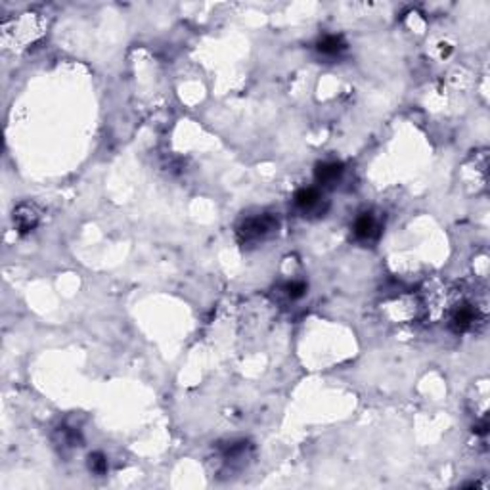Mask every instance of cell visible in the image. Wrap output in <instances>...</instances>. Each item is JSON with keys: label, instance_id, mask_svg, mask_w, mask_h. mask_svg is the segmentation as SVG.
<instances>
[{"label": "cell", "instance_id": "obj_1", "mask_svg": "<svg viewBox=\"0 0 490 490\" xmlns=\"http://www.w3.org/2000/svg\"><path fill=\"white\" fill-rule=\"evenodd\" d=\"M444 318L452 331L465 333L484 326L486 322V301L483 297H470L462 289L448 291L444 302Z\"/></svg>", "mask_w": 490, "mask_h": 490}, {"label": "cell", "instance_id": "obj_2", "mask_svg": "<svg viewBox=\"0 0 490 490\" xmlns=\"http://www.w3.org/2000/svg\"><path fill=\"white\" fill-rule=\"evenodd\" d=\"M48 20L39 12H21L8 16L0 25V37L6 50L21 52L47 33Z\"/></svg>", "mask_w": 490, "mask_h": 490}, {"label": "cell", "instance_id": "obj_3", "mask_svg": "<svg viewBox=\"0 0 490 490\" xmlns=\"http://www.w3.org/2000/svg\"><path fill=\"white\" fill-rule=\"evenodd\" d=\"M278 230V219L274 215H259L253 219H247L242 226L238 228V238L240 242L245 243H259L267 240Z\"/></svg>", "mask_w": 490, "mask_h": 490}, {"label": "cell", "instance_id": "obj_4", "mask_svg": "<svg viewBox=\"0 0 490 490\" xmlns=\"http://www.w3.org/2000/svg\"><path fill=\"white\" fill-rule=\"evenodd\" d=\"M295 207L302 215H324L328 205H324V195L316 188H302L295 194Z\"/></svg>", "mask_w": 490, "mask_h": 490}, {"label": "cell", "instance_id": "obj_5", "mask_svg": "<svg viewBox=\"0 0 490 490\" xmlns=\"http://www.w3.org/2000/svg\"><path fill=\"white\" fill-rule=\"evenodd\" d=\"M353 234L358 242H374L379 238V222L372 213H362L355 221Z\"/></svg>", "mask_w": 490, "mask_h": 490}, {"label": "cell", "instance_id": "obj_6", "mask_svg": "<svg viewBox=\"0 0 490 490\" xmlns=\"http://www.w3.org/2000/svg\"><path fill=\"white\" fill-rule=\"evenodd\" d=\"M41 221V215H39V209L31 205V203H21L14 209V224L16 228L20 232H31V230L37 228V224Z\"/></svg>", "mask_w": 490, "mask_h": 490}, {"label": "cell", "instance_id": "obj_7", "mask_svg": "<svg viewBox=\"0 0 490 490\" xmlns=\"http://www.w3.org/2000/svg\"><path fill=\"white\" fill-rule=\"evenodd\" d=\"M343 175V165L341 163H320L316 167V182L322 184V186H331L336 184Z\"/></svg>", "mask_w": 490, "mask_h": 490}, {"label": "cell", "instance_id": "obj_8", "mask_svg": "<svg viewBox=\"0 0 490 490\" xmlns=\"http://www.w3.org/2000/svg\"><path fill=\"white\" fill-rule=\"evenodd\" d=\"M345 48H347V42L343 41V37H337V35H328V37L320 39L318 44H316V50L324 56L341 54Z\"/></svg>", "mask_w": 490, "mask_h": 490}, {"label": "cell", "instance_id": "obj_9", "mask_svg": "<svg viewBox=\"0 0 490 490\" xmlns=\"http://www.w3.org/2000/svg\"><path fill=\"white\" fill-rule=\"evenodd\" d=\"M88 467L96 475H104L108 471V460H106V456L102 452H94V454L88 456Z\"/></svg>", "mask_w": 490, "mask_h": 490}, {"label": "cell", "instance_id": "obj_10", "mask_svg": "<svg viewBox=\"0 0 490 490\" xmlns=\"http://www.w3.org/2000/svg\"><path fill=\"white\" fill-rule=\"evenodd\" d=\"M283 291H286V295H288L291 301H295V299H301V297L307 293V283L301 282V280H295V282L286 283Z\"/></svg>", "mask_w": 490, "mask_h": 490}]
</instances>
